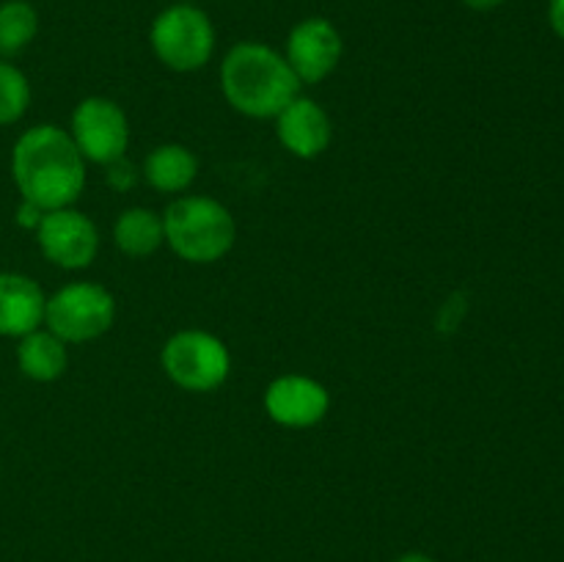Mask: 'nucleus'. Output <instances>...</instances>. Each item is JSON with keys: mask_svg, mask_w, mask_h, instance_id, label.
Here are the masks:
<instances>
[{"mask_svg": "<svg viewBox=\"0 0 564 562\" xmlns=\"http://www.w3.org/2000/svg\"><path fill=\"white\" fill-rule=\"evenodd\" d=\"M39 33V11L28 0H3L0 3V55H20Z\"/></svg>", "mask_w": 564, "mask_h": 562, "instance_id": "dca6fc26", "label": "nucleus"}, {"mask_svg": "<svg viewBox=\"0 0 564 562\" xmlns=\"http://www.w3.org/2000/svg\"><path fill=\"white\" fill-rule=\"evenodd\" d=\"M275 136L281 147L301 160H317L334 138V125L323 105L312 97H295L275 116Z\"/></svg>", "mask_w": 564, "mask_h": 562, "instance_id": "9b49d317", "label": "nucleus"}, {"mask_svg": "<svg viewBox=\"0 0 564 562\" xmlns=\"http://www.w3.org/2000/svg\"><path fill=\"white\" fill-rule=\"evenodd\" d=\"M42 218H44V209L36 207L33 202H25V198H22L20 207H17V213H14V224L20 226V229H28V231H36L39 224H42Z\"/></svg>", "mask_w": 564, "mask_h": 562, "instance_id": "6ab92c4d", "label": "nucleus"}, {"mask_svg": "<svg viewBox=\"0 0 564 562\" xmlns=\"http://www.w3.org/2000/svg\"><path fill=\"white\" fill-rule=\"evenodd\" d=\"M17 367L28 380L36 383H53L69 367L66 342L58 339L53 331L36 328L25 334L17 345Z\"/></svg>", "mask_w": 564, "mask_h": 562, "instance_id": "ddd939ff", "label": "nucleus"}, {"mask_svg": "<svg viewBox=\"0 0 564 562\" xmlns=\"http://www.w3.org/2000/svg\"><path fill=\"white\" fill-rule=\"evenodd\" d=\"M113 242L121 253L132 259L152 257L165 242L163 215L147 207H130L119 213L113 224Z\"/></svg>", "mask_w": 564, "mask_h": 562, "instance_id": "2eb2a0df", "label": "nucleus"}, {"mask_svg": "<svg viewBox=\"0 0 564 562\" xmlns=\"http://www.w3.org/2000/svg\"><path fill=\"white\" fill-rule=\"evenodd\" d=\"M220 88L237 114L275 119L295 97L301 80L284 55L262 42H240L220 61Z\"/></svg>", "mask_w": 564, "mask_h": 562, "instance_id": "f03ea898", "label": "nucleus"}, {"mask_svg": "<svg viewBox=\"0 0 564 562\" xmlns=\"http://www.w3.org/2000/svg\"><path fill=\"white\" fill-rule=\"evenodd\" d=\"M264 411L286 430H308L323 422L330 411V395L317 378L308 375H279L264 389Z\"/></svg>", "mask_w": 564, "mask_h": 562, "instance_id": "9d476101", "label": "nucleus"}, {"mask_svg": "<svg viewBox=\"0 0 564 562\" xmlns=\"http://www.w3.org/2000/svg\"><path fill=\"white\" fill-rule=\"evenodd\" d=\"M116 320V301L102 284L72 281L55 290L44 306V325L66 345L94 342L110 331Z\"/></svg>", "mask_w": 564, "mask_h": 562, "instance_id": "423d86ee", "label": "nucleus"}, {"mask_svg": "<svg viewBox=\"0 0 564 562\" xmlns=\"http://www.w3.org/2000/svg\"><path fill=\"white\" fill-rule=\"evenodd\" d=\"M69 136L88 163L108 165L130 147V121L121 105L108 97H86L75 105Z\"/></svg>", "mask_w": 564, "mask_h": 562, "instance_id": "0eeeda50", "label": "nucleus"}, {"mask_svg": "<svg viewBox=\"0 0 564 562\" xmlns=\"http://www.w3.org/2000/svg\"><path fill=\"white\" fill-rule=\"evenodd\" d=\"M31 108V83L11 61H0V127L17 125Z\"/></svg>", "mask_w": 564, "mask_h": 562, "instance_id": "f3484780", "label": "nucleus"}, {"mask_svg": "<svg viewBox=\"0 0 564 562\" xmlns=\"http://www.w3.org/2000/svg\"><path fill=\"white\" fill-rule=\"evenodd\" d=\"M44 306L47 295L25 273H0V336L22 339L25 334L36 331L44 323Z\"/></svg>", "mask_w": 564, "mask_h": 562, "instance_id": "f8f14e48", "label": "nucleus"}, {"mask_svg": "<svg viewBox=\"0 0 564 562\" xmlns=\"http://www.w3.org/2000/svg\"><path fill=\"white\" fill-rule=\"evenodd\" d=\"M143 180L160 193H185L198 176V158L185 143H160L147 154Z\"/></svg>", "mask_w": 564, "mask_h": 562, "instance_id": "4468645a", "label": "nucleus"}, {"mask_svg": "<svg viewBox=\"0 0 564 562\" xmlns=\"http://www.w3.org/2000/svg\"><path fill=\"white\" fill-rule=\"evenodd\" d=\"M169 380L193 395H207L229 380L231 353L220 336L202 328L176 331L160 350Z\"/></svg>", "mask_w": 564, "mask_h": 562, "instance_id": "39448f33", "label": "nucleus"}, {"mask_svg": "<svg viewBox=\"0 0 564 562\" xmlns=\"http://www.w3.org/2000/svg\"><path fill=\"white\" fill-rule=\"evenodd\" d=\"M341 55H345V39L339 28L325 17H306L286 36L284 58L301 86H314L334 75Z\"/></svg>", "mask_w": 564, "mask_h": 562, "instance_id": "1a4fd4ad", "label": "nucleus"}, {"mask_svg": "<svg viewBox=\"0 0 564 562\" xmlns=\"http://www.w3.org/2000/svg\"><path fill=\"white\" fill-rule=\"evenodd\" d=\"M105 169H108V185L119 193L130 191V187H135L138 180H141V171H138L127 158L113 160V163H108Z\"/></svg>", "mask_w": 564, "mask_h": 562, "instance_id": "a211bd4d", "label": "nucleus"}, {"mask_svg": "<svg viewBox=\"0 0 564 562\" xmlns=\"http://www.w3.org/2000/svg\"><path fill=\"white\" fill-rule=\"evenodd\" d=\"M394 562H435V560L430 554H424V551H408V554L397 556Z\"/></svg>", "mask_w": 564, "mask_h": 562, "instance_id": "4be33fe9", "label": "nucleus"}, {"mask_svg": "<svg viewBox=\"0 0 564 562\" xmlns=\"http://www.w3.org/2000/svg\"><path fill=\"white\" fill-rule=\"evenodd\" d=\"M460 3L471 11H494V9H499L505 0H460Z\"/></svg>", "mask_w": 564, "mask_h": 562, "instance_id": "412c9836", "label": "nucleus"}, {"mask_svg": "<svg viewBox=\"0 0 564 562\" xmlns=\"http://www.w3.org/2000/svg\"><path fill=\"white\" fill-rule=\"evenodd\" d=\"M39 251L50 264L61 270H83L97 259L99 231L86 213L75 207H61L44 213L36 229Z\"/></svg>", "mask_w": 564, "mask_h": 562, "instance_id": "6e6552de", "label": "nucleus"}, {"mask_svg": "<svg viewBox=\"0 0 564 562\" xmlns=\"http://www.w3.org/2000/svg\"><path fill=\"white\" fill-rule=\"evenodd\" d=\"M165 242L191 264H213L237 242V220L226 204L209 196H180L163 213Z\"/></svg>", "mask_w": 564, "mask_h": 562, "instance_id": "7ed1b4c3", "label": "nucleus"}, {"mask_svg": "<svg viewBox=\"0 0 564 562\" xmlns=\"http://www.w3.org/2000/svg\"><path fill=\"white\" fill-rule=\"evenodd\" d=\"M11 180L44 213L72 207L86 187V158L58 125L28 127L11 149Z\"/></svg>", "mask_w": 564, "mask_h": 562, "instance_id": "f257e3e1", "label": "nucleus"}, {"mask_svg": "<svg viewBox=\"0 0 564 562\" xmlns=\"http://www.w3.org/2000/svg\"><path fill=\"white\" fill-rule=\"evenodd\" d=\"M215 25L202 6L171 3L149 28V44L160 64L171 72H198L213 61Z\"/></svg>", "mask_w": 564, "mask_h": 562, "instance_id": "20e7f679", "label": "nucleus"}, {"mask_svg": "<svg viewBox=\"0 0 564 562\" xmlns=\"http://www.w3.org/2000/svg\"><path fill=\"white\" fill-rule=\"evenodd\" d=\"M549 22L564 42V0H549Z\"/></svg>", "mask_w": 564, "mask_h": 562, "instance_id": "aec40b11", "label": "nucleus"}]
</instances>
